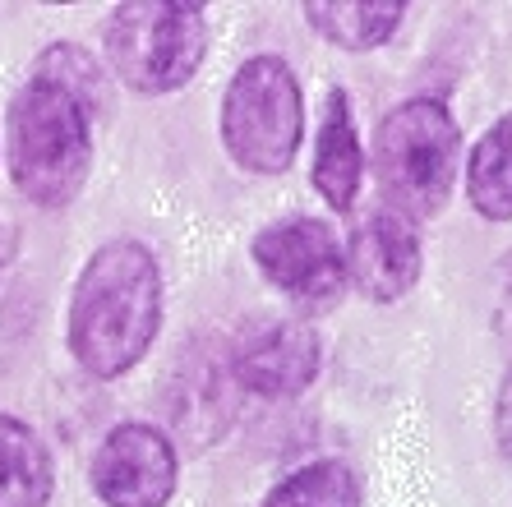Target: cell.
Returning a JSON list of instances; mask_svg holds the SVG:
<instances>
[{"mask_svg": "<svg viewBox=\"0 0 512 507\" xmlns=\"http://www.w3.org/2000/svg\"><path fill=\"white\" fill-rule=\"evenodd\" d=\"M323 346L305 319H263L245 328L227 351V374L240 392L268 401L300 397L319 378Z\"/></svg>", "mask_w": 512, "mask_h": 507, "instance_id": "cell-8", "label": "cell"}, {"mask_svg": "<svg viewBox=\"0 0 512 507\" xmlns=\"http://www.w3.org/2000/svg\"><path fill=\"white\" fill-rule=\"evenodd\" d=\"M14 249H19V240H14V226L0 217V272L14 263Z\"/></svg>", "mask_w": 512, "mask_h": 507, "instance_id": "cell-17", "label": "cell"}, {"mask_svg": "<svg viewBox=\"0 0 512 507\" xmlns=\"http://www.w3.org/2000/svg\"><path fill=\"white\" fill-rule=\"evenodd\" d=\"M97 116L47 74H28L5 116V166L14 189L37 208H65L79 199L93 171Z\"/></svg>", "mask_w": 512, "mask_h": 507, "instance_id": "cell-2", "label": "cell"}, {"mask_svg": "<svg viewBox=\"0 0 512 507\" xmlns=\"http://www.w3.org/2000/svg\"><path fill=\"white\" fill-rule=\"evenodd\" d=\"M88 480L102 507H167L180 480L176 443L148 420H125L102 434Z\"/></svg>", "mask_w": 512, "mask_h": 507, "instance_id": "cell-7", "label": "cell"}, {"mask_svg": "<svg viewBox=\"0 0 512 507\" xmlns=\"http://www.w3.org/2000/svg\"><path fill=\"white\" fill-rule=\"evenodd\" d=\"M457 162H462V130L448 102L411 97L397 102L374 130V180L383 208L406 222H429L453 199Z\"/></svg>", "mask_w": 512, "mask_h": 507, "instance_id": "cell-3", "label": "cell"}, {"mask_svg": "<svg viewBox=\"0 0 512 507\" xmlns=\"http://www.w3.org/2000/svg\"><path fill=\"white\" fill-rule=\"evenodd\" d=\"M162 263L143 240L116 236L88 254L70 291L74 365L93 378H120L153 351L162 332Z\"/></svg>", "mask_w": 512, "mask_h": 507, "instance_id": "cell-1", "label": "cell"}, {"mask_svg": "<svg viewBox=\"0 0 512 507\" xmlns=\"http://www.w3.org/2000/svg\"><path fill=\"white\" fill-rule=\"evenodd\" d=\"M56 494V461L28 420L0 411V507H47Z\"/></svg>", "mask_w": 512, "mask_h": 507, "instance_id": "cell-11", "label": "cell"}, {"mask_svg": "<svg viewBox=\"0 0 512 507\" xmlns=\"http://www.w3.org/2000/svg\"><path fill=\"white\" fill-rule=\"evenodd\" d=\"M33 74H47L60 88H70L97 120L111 111V79L102 74V65H97L84 47H74V42H51V47L37 56Z\"/></svg>", "mask_w": 512, "mask_h": 507, "instance_id": "cell-15", "label": "cell"}, {"mask_svg": "<svg viewBox=\"0 0 512 507\" xmlns=\"http://www.w3.org/2000/svg\"><path fill=\"white\" fill-rule=\"evenodd\" d=\"M107 70L130 93L167 97L199 74L208 56V14L180 0H125L102 24Z\"/></svg>", "mask_w": 512, "mask_h": 507, "instance_id": "cell-4", "label": "cell"}, {"mask_svg": "<svg viewBox=\"0 0 512 507\" xmlns=\"http://www.w3.org/2000/svg\"><path fill=\"white\" fill-rule=\"evenodd\" d=\"M310 176L328 208L346 213L356 203L360 180H365V148H360V130H356V116H351V97L342 88H333L328 102H323Z\"/></svg>", "mask_w": 512, "mask_h": 507, "instance_id": "cell-10", "label": "cell"}, {"mask_svg": "<svg viewBox=\"0 0 512 507\" xmlns=\"http://www.w3.org/2000/svg\"><path fill=\"white\" fill-rule=\"evenodd\" d=\"M259 507H360V480L346 461L319 457L277 480Z\"/></svg>", "mask_w": 512, "mask_h": 507, "instance_id": "cell-14", "label": "cell"}, {"mask_svg": "<svg viewBox=\"0 0 512 507\" xmlns=\"http://www.w3.org/2000/svg\"><path fill=\"white\" fill-rule=\"evenodd\" d=\"M342 254H346V282L374 305L402 300L420 282V268H425L416 226L397 217L393 208H374V213L360 217L351 226V236H346Z\"/></svg>", "mask_w": 512, "mask_h": 507, "instance_id": "cell-9", "label": "cell"}, {"mask_svg": "<svg viewBox=\"0 0 512 507\" xmlns=\"http://www.w3.org/2000/svg\"><path fill=\"white\" fill-rule=\"evenodd\" d=\"M310 28L342 51H374L406 19L402 0H305Z\"/></svg>", "mask_w": 512, "mask_h": 507, "instance_id": "cell-12", "label": "cell"}, {"mask_svg": "<svg viewBox=\"0 0 512 507\" xmlns=\"http://www.w3.org/2000/svg\"><path fill=\"white\" fill-rule=\"evenodd\" d=\"M466 199L489 222H512V111L494 120L471 148Z\"/></svg>", "mask_w": 512, "mask_h": 507, "instance_id": "cell-13", "label": "cell"}, {"mask_svg": "<svg viewBox=\"0 0 512 507\" xmlns=\"http://www.w3.org/2000/svg\"><path fill=\"white\" fill-rule=\"evenodd\" d=\"M217 125H222V148L240 171L282 176L296 162L300 134H305V97L296 70L273 51L240 60V70L222 93Z\"/></svg>", "mask_w": 512, "mask_h": 507, "instance_id": "cell-5", "label": "cell"}, {"mask_svg": "<svg viewBox=\"0 0 512 507\" xmlns=\"http://www.w3.org/2000/svg\"><path fill=\"white\" fill-rule=\"evenodd\" d=\"M254 268L305 314H323L346 295L342 240L319 217H282L250 240Z\"/></svg>", "mask_w": 512, "mask_h": 507, "instance_id": "cell-6", "label": "cell"}, {"mask_svg": "<svg viewBox=\"0 0 512 507\" xmlns=\"http://www.w3.org/2000/svg\"><path fill=\"white\" fill-rule=\"evenodd\" d=\"M494 438H499V452L512 461V369L499 383V401H494Z\"/></svg>", "mask_w": 512, "mask_h": 507, "instance_id": "cell-16", "label": "cell"}]
</instances>
